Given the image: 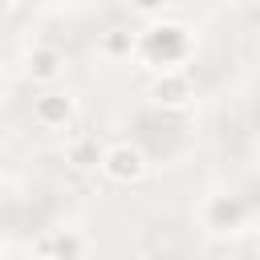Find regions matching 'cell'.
<instances>
[{
	"mask_svg": "<svg viewBox=\"0 0 260 260\" xmlns=\"http://www.w3.org/2000/svg\"><path fill=\"white\" fill-rule=\"evenodd\" d=\"M195 57V32L183 20L171 16H154L146 20V28L138 32L134 45V61L150 73H167V69H187Z\"/></svg>",
	"mask_w": 260,
	"mask_h": 260,
	"instance_id": "1",
	"label": "cell"
},
{
	"mask_svg": "<svg viewBox=\"0 0 260 260\" xmlns=\"http://www.w3.org/2000/svg\"><path fill=\"white\" fill-rule=\"evenodd\" d=\"M195 223L211 236H236L248 223V199L236 191H207L195 203Z\"/></svg>",
	"mask_w": 260,
	"mask_h": 260,
	"instance_id": "2",
	"label": "cell"
},
{
	"mask_svg": "<svg viewBox=\"0 0 260 260\" xmlns=\"http://www.w3.org/2000/svg\"><path fill=\"white\" fill-rule=\"evenodd\" d=\"M102 175L110 183H118V187H138L150 175V158H146V150L138 142L118 138V142H110L102 150Z\"/></svg>",
	"mask_w": 260,
	"mask_h": 260,
	"instance_id": "3",
	"label": "cell"
},
{
	"mask_svg": "<svg viewBox=\"0 0 260 260\" xmlns=\"http://www.w3.org/2000/svg\"><path fill=\"white\" fill-rule=\"evenodd\" d=\"M150 106L154 110H167V114H183L191 110L195 102V81L187 69H167V73H150V89H146Z\"/></svg>",
	"mask_w": 260,
	"mask_h": 260,
	"instance_id": "4",
	"label": "cell"
},
{
	"mask_svg": "<svg viewBox=\"0 0 260 260\" xmlns=\"http://www.w3.org/2000/svg\"><path fill=\"white\" fill-rule=\"evenodd\" d=\"M77 114V102L69 93H57V89H45L37 102H32V122L41 130H65Z\"/></svg>",
	"mask_w": 260,
	"mask_h": 260,
	"instance_id": "5",
	"label": "cell"
},
{
	"mask_svg": "<svg viewBox=\"0 0 260 260\" xmlns=\"http://www.w3.org/2000/svg\"><path fill=\"white\" fill-rule=\"evenodd\" d=\"M24 73H28V81H37V85H57V81L65 77V53L53 49V45H37V49H28V57H24Z\"/></svg>",
	"mask_w": 260,
	"mask_h": 260,
	"instance_id": "6",
	"label": "cell"
},
{
	"mask_svg": "<svg viewBox=\"0 0 260 260\" xmlns=\"http://www.w3.org/2000/svg\"><path fill=\"white\" fill-rule=\"evenodd\" d=\"M32 252H37V256H85V252H89V240H85L77 228H57V232H49L45 240H37Z\"/></svg>",
	"mask_w": 260,
	"mask_h": 260,
	"instance_id": "7",
	"label": "cell"
},
{
	"mask_svg": "<svg viewBox=\"0 0 260 260\" xmlns=\"http://www.w3.org/2000/svg\"><path fill=\"white\" fill-rule=\"evenodd\" d=\"M134 45H138V32L126 28V24H110L106 32H98V53L106 61H130Z\"/></svg>",
	"mask_w": 260,
	"mask_h": 260,
	"instance_id": "8",
	"label": "cell"
},
{
	"mask_svg": "<svg viewBox=\"0 0 260 260\" xmlns=\"http://www.w3.org/2000/svg\"><path fill=\"white\" fill-rule=\"evenodd\" d=\"M102 150H106V146H98V138L81 134V138L69 142L65 158H69V167H73L77 175H98V171H102Z\"/></svg>",
	"mask_w": 260,
	"mask_h": 260,
	"instance_id": "9",
	"label": "cell"
},
{
	"mask_svg": "<svg viewBox=\"0 0 260 260\" xmlns=\"http://www.w3.org/2000/svg\"><path fill=\"white\" fill-rule=\"evenodd\" d=\"M175 0H130V8L138 12V16H146V20H154V16H162L167 8H171Z\"/></svg>",
	"mask_w": 260,
	"mask_h": 260,
	"instance_id": "10",
	"label": "cell"
},
{
	"mask_svg": "<svg viewBox=\"0 0 260 260\" xmlns=\"http://www.w3.org/2000/svg\"><path fill=\"white\" fill-rule=\"evenodd\" d=\"M12 4H16V0H0V16H4V12L12 8Z\"/></svg>",
	"mask_w": 260,
	"mask_h": 260,
	"instance_id": "11",
	"label": "cell"
},
{
	"mask_svg": "<svg viewBox=\"0 0 260 260\" xmlns=\"http://www.w3.org/2000/svg\"><path fill=\"white\" fill-rule=\"evenodd\" d=\"M248 4H256V8H260V0H248Z\"/></svg>",
	"mask_w": 260,
	"mask_h": 260,
	"instance_id": "12",
	"label": "cell"
},
{
	"mask_svg": "<svg viewBox=\"0 0 260 260\" xmlns=\"http://www.w3.org/2000/svg\"><path fill=\"white\" fill-rule=\"evenodd\" d=\"M256 252H260V240H256Z\"/></svg>",
	"mask_w": 260,
	"mask_h": 260,
	"instance_id": "13",
	"label": "cell"
},
{
	"mask_svg": "<svg viewBox=\"0 0 260 260\" xmlns=\"http://www.w3.org/2000/svg\"><path fill=\"white\" fill-rule=\"evenodd\" d=\"M0 252H4V244H0Z\"/></svg>",
	"mask_w": 260,
	"mask_h": 260,
	"instance_id": "14",
	"label": "cell"
}]
</instances>
